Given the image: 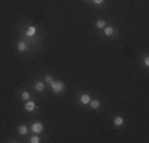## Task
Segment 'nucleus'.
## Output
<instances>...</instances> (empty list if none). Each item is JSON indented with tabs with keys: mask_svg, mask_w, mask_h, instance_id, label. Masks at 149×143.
<instances>
[{
	"mask_svg": "<svg viewBox=\"0 0 149 143\" xmlns=\"http://www.w3.org/2000/svg\"><path fill=\"white\" fill-rule=\"evenodd\" d=\"M51 91L54 92V94H63L65 92V83L63 81H60V80H54L52 81V84H51Z\"/></svg>",
	"mask_w": 149,
	"mask_h": 143,
	"instance_id": "nucleus-1",
	"label": "nucleus"
},
{
	"mask_svg": "<svg viewBox=\"0 0 149 143\" xmlns=\"http://www.w3.org/2000/svg\"><path fill=\"white\" fill-rule=\"evenodd\" d=\"M29 129H30L32 134H41V132L45 130V124L40 123V121H33V123L29 126Z\"/></svg>",
	"mask_w": 149,
	"mask_h": 143,
	"instance_id": "nucleus-2",
	"label": "nucleus"
},
{
	"mask_svg": "<svg viewBox=\"0 0 149 143\" xmlns=\"http://www.w3.org/2000/svg\"><path fill=\"white\" fill-rule=\"evenodd\" d=\"M24 110H26L27 113H33V111H37V110H38V105H37V102H35L33 99H30V100H26V102H24Z\"/></svg>",
	"mask_w": 149,
	"mask_h": 143,
	"instance_id": "nucleus-3",
	"label": "nucleus"
},
{
	"mask_svg": "<svg viewBox=\"0 0 149 143\" xmlns=\"http://www.w3.org/2000/svg\"><path fill=\"white\" fill-rule=\"evenodd\" d=\"M16 49H17V53H27V51H30V43L27 41V38H26V40H19V41H17Z\"/></svg>",
	"mask_w": 149,
	"mask_h": 143,
	"instance_id": "nucleus-4",
	"label": "nucleus"
},
{
	"mask_svg": "<svg viewBox=\"0 0 149 143\" xmlns=\"http://www.w3.org/2000/svg\"><path fill=\"white\" fill-rule=\"evenodd\" d=\"M103 35L106 38H111V37H118V30H116V27L114 26H106L103 27Z\"/></svg>",
	"mask_w": 149,
	"mask_h": 143,
	"instance_id": "nucleus-5",
	"label": "nucleus"
},
{
	"mask_svg": "<svg viewBox=\"0 0 149 143\" xmlns=\"http://www.w3.org/2000/svg\"><path fill=\"white\" fill-rule=\"evenodd\" d=\"M37 34H38L37 26H27L26 30H24V37L26 38H33V37H37Z\"/></svg>",
	"mask_w": 149,
	"mask_h": 143,
	"instance_id": "nucleus-6",
	"label": "nucleus"
},
{
	"mask_svg": "<svg viewBox=\"0 0 149 143\" xmlns=\"http://www.w3.org/2000/svg\"><path fill=\"white\" fill-rule=\"evenodd\" d=\"M33 88H35V91H37V92L43 94V92L46 91V83L43 80H37V81H33Z\"/></svg>",
	"mask_w": 149,
	"mask_h": 143,
	"instance_id": "nucleus-7",
	"label": "nucleus"
},
{
	"mask_svg": "<svg viewBox=\"0 0 149 143\" xmlns=\"http://www.w3.org/2000/svg\"><path fill=\"white\" fill-rule=\"evenodd\" d=\"M91 95L87 94V92H83V94H79L78 95V99H76V102H79L81 105H89V102H91Z\"/></svg>",
	"mask_w": 149,
	"mask_h": 143,
	"instance_id": "nucleus-8",
	"label": "nucleus"
},
{
	"mask_svg": "<svg viewBox=\"0 0 149 143\" xmlns=\"http://www.w3.org/2000/svg\"><path fill=\"white\" fill-rule=\"evenodd\" d=\"M29 126H27V124H19V126H17V134L19 135H22V137H26L27 134H29Z\"/></svg>",
	"mask_w": 149,
	"mask_h": 143,
	"instance_id": "nucleus-9",
	"label": "nucleus"
},
{
	"mask_svg": "<svg viewBox=\"0 0 149 143\" xmlns=\"http://www.w3.org/2000/svg\"><path fill=\"white\" fill-rule=\"evenodd\" d=\"M89 107L92 110H100L102 108V102H100V100H97V99H91Z\"/></svg>",
	"mask_w": 149,
	"mask_h": 143,
	"instance_id": "nucleus-10",
	"label": "nucleus"
},
{
	"mask_svg": "<svg viewBox=\"0 0 149 143\" xmlns=\"http://www.w3.org/2000/svg\"><path fill=\"white\" fill-rule=\"evenodd\" d=\"M124 123H125V119H124L122 116H114L113 118V124H114L116 127H122Z\"/></svg>",
	"mask_w": 149,
	"mask_h": 143,
	"instance_id": "nucleus-11",
	"label": "nucleus"
},
{
	"mask_svg": "<svg viewBox=\"0 0 149 143\" xmlns=\"http://www.w3.org/2000/svg\"><path fill=\"white\" fill-rule=\"evenodd\" d=\"M19 97H21V100H22V102H26V100H30V99H32V94H30L29 91H22V92L19 94Z\"/></svg>",
	"mask_w": 149,
	"mask_h": 143,
	"instance_id": "nucleus-12",
	"label": "nucleus"
},
{
	"mask_svg": "<svg viewBox=\"0 0 149 143\" xmlns=\"http://www.w3.org/2000/svg\"><path fill=\"white\" fill-rule=\"evenodd\" d=\"M29 143H41V138H40V134H33L32 137L27 140Z\"/></svg>",
	"mask_w": 149,
	"mask_h": 143,
	"instance_id": "nucleus-13",
	"label": "nucleus"
},
{
	"mask_svg": "<svg viewBox=\"0 0 149 143\" xmlns=\"http://www.w3.org/2000/svg\"><path fill=\"white\" fill-rule=\"evenodd\" d=\"M105 26H106V21H105V19H97V22H95V27H97V30H103Z\"/></svg>",
	"mask_w": 149,
	"mask_h": 143,
	"instance_id": "nucleus-14",
	"label": "nucleus"
},
{
	"mask_svg": "<svg viewBox=\"0 0 149 143\" xmlns=\"http://www.w3.org/2000/svg\"><path fill=\"white\" fill-rule=\"evenodd\" d=\"M43 81H45V83L48 84V86H51V84H52V81H54V78H52V75H51V73H46L45 76H43Z\"/></svg>",
	"mask_w": 149,
	"mask_h": 143,
	"instance_id": "nucleus-15",
	"label": "nucleus"
},
{
	"mask_svg": "<svg viewBox=\"0 0 149 143\" xmlns=\"http://www.w3.org/2000/svg\"><path fill=\"white\" fill-rule=\"evenodd\" d=\"M91 3H92V5H95V6H103L106 3V0H91Z\"/></svg>",
	"mask_w": 149,
	"mask_h": 143,
	"instance_id": "nucleus-16",
	"label": "nucleus"
},
{
	"mask_svg": "<svg viewBox=\"0 0 149 143\" xmlns=\"http://www.w3.org/2000/svg\"><path fill=\"white\" fill-rule=\"evenodd\" d=\"M143 65L146 67V69L149 67V56H144V57H143Z\"/></svg>",
	"mask_w": 149,
	"mask_h": 143,
	"instance_id": "nucleus-17",
	"label": "nucleus"
},
{
	"mask_svg": "<svg viewBox=\"0 0 149 143\" xmlns=\"http://www.w3.org/2000/svg\"><path fill=\"white\" fill-rule=\"evenodd\" d=\"M84 2H89V3H91V0H84Z\"/></svg>",
	"mask_w": 149,
	"mask_h": 143,
	"instance_id": "nucleus-18",
	"label": "nucleus"
}]
</instances>
